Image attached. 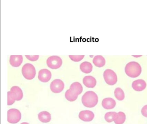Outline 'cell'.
Masks as SVG:
<instances>
[{
  "label": "cell",
  "instance_id": "obj_1",
  "mask_svg": "<svg viewBox=\"0 0 147 124\" xmlns=\"http://www.w3.org/2000/svg\"><path fill=\"white\" fill-rule=\"evenodd\" d=\"M98 101V95L95 92L92 91L86 92L82 98V104L86 107H94L97 105Z\"/></svg>",
  "mask_w": 147,
  "mask_h": 124
},
{
  "label": "cell",
  "instance_id": "obj_2",
  "mask_svg": "<svg viewBox=\"0 0 147 124\" xmlns=\"http://www.w3.org/2000/svg\"><path fill=\"white\" fill-rule=\"evenodd\" d=\"M125 70L127 75L131 78H136L141 74L142 67L137 62L131 61L126 65Z\"/></svg>",
  "mask_w": 147,
  "mask_h": 124
},
{
  "label": "cell",
  "instance_id": "obj_3",
  "mask_svg": "<svg viewBox=\"0 0 147 124\" xmlns=\"http://www.w3.org/2000/svg\"><path fill=\"white\" fill-rule=\"evenodd\" d=\"M23 97V93L21 88L18 86H13L7 93V105H12L15 100H20Z\"/></svg>",
  "mask_w": 147,
  "mask_h": 124
},
{
  "label": "cell",
  "instance_id": "obj_4",
  "mask_svg": "<svg viewBox=\"0 0 147 124\" xmlns=\"http://www.w3.org/2000/svg\"><path fill=\"white\" fill-rule=\"evenodd\" d=\"M22 74L25 78L28 80H32L35 78L36 70L33 65L26 63L23 66L22 70Z\"/></svg>",
  "mask_w": 147,
  "mask_h": 124
},
{
  "label": "cell",
  "instance_id": "obj_5",
  "mask_svg": "<svg viewBox=\"0 0 147 124\" xmlns=\"http://www.w3.org/2000/svg\"><path fill=\"white\" fill-rule=\"evenodd\" d=\"M21 119V113L18 109L11 108L7 112V121L9 123L16 124L19 122Z\"/></svg>",
  "mask_w": 147,
  "mask_h": 124
},
{
  "label": "cell",
  "instance_id": "obj_6",
  "mask_svg": "<svg viewBox=\"0 0 147 124\" xmlns=\"http://www.w3.org/2000/svg\"><path fill=\"white\" fill-rule=\"evenodd\" d=\"M104 78L106 82L109 85H114L117 82V74L113 70L110 69H107L105 71Z\"/></svg>",
  "mask_w": 147,
  "mask_h": 124
},
{
  "label": "cell",
  "instance_id": "obj_7",
  "mask_svg": "<svg viewBox=\"0 0 147 124\" xmlns=\"http://www.w3.org/2000/svg\"><path fill=\"white\" fill-rule=\"evenodd\" d=\"M47 64L49 68L52 69H57L61 66L62 60L58 56H51L47 59Z\"/></svg>",
  "mask_w": 147,
  "mask_h": 124
},
{
  "label": "cell",
  "instance_id": "obj_8",
  "mask_svg": "<svg viewBox=\"0 0 147 124\" xmlns=\"http://www.w3.org/2000/svg\"><path fill=\"white\" fill-rule=\"evenodd\" d=\"M64 87V83L61 79H55L50 84L51 90L55 93H59L61 92L63 90Z\"/></svg>",
  "mask_w": 147,
  "mask_h": 124
},
{
  "label": "cell",
  "instance_id": "obj_9",
  "mask_svg": "<svg viewBox=\"0 0 147 124\" xmlns=\"http://www.w3.org/2000/svg\"><path fill=\"white\" fill-rule=\"evenodd\" d=\"M51 78V72L47 69H42L38 72V79L43 82H47Z\"/></svg>",
  "mask_w": 147,
  "mask_h": 124
},
{
  "label": "cell",
  "instance_id": "obj_10",
  "mask_svg": "<svg viewBox=\"0 0 147 124\" xmlns=\"http://www.w3.org/2000/svg\"><path fill=\"white\" fill-rule=\"evenodd\" d=\"M79 118L84 121H91L94 117V113L89 110H83L81 111L79 115Z\"/></svg>",
  "mask_w": 147,
  "mask_h": 124
},
{
  "label": "cell",
  "instance_id": "obj_11",
  "mask_svg": "<svg viewBox=\"0 0 147 124\" xmlns=\"http://www.w3.org/2000/svg\"><path fill=\"white\" fill-rule=\"evenodd\" d=\"M147 84L146 82L142 79L135 80L132 83V87L134 90L137 91L143 90L146 88Z\"/></svg>",
  "mask_w": 147,
  "mask_h": 124
},
{
  "label": "cell",
  "instance_id": "obj_12",
  "mask_svg": "<svg viewBox=\"0 0 147 124\" xmlns=\"http://www.w3.org/2000/svg\"><path fill=\"white\" fill-rule=\"evenodd\" d=\"M116 102L115 100L112 98H106L102 102V106L106 109H111L116 106Z\"/></svg>",
  "mask_w": 147,
  "mask_h": 124
},
{
  "label": "cell",
  "instance_id": "obj_13",
  "mask_svg": "<svg viewBox=\"0 0 147 124\" xmlns=\"http://www.w3.org/2000/svg\"><path fill=\"white\" fill-rule=\"evenodd\" d=\"M23 61L22 55H11L10 57V63L13 67H18Z\"/></svg>",
  "mask_w": 147,
  "mask_h": 124
},
{
  "label": "cell",
  "instance_id": "obj_14",
  "mask_svg": "<svg viewBox=\"0 0 147 124\" xmlns=\"http://www.w3.org/2000/svg\"><path fill=\"white\" fill-rule=\"evenodd\" d=\"M83 83L84 85L88 88H93L96 86V79L92 76H86L83 79Z\"/></svg>",
  "mask_w": 147,
  "mask_h": 124
},
{
  "label": "cell",
  "instance_id": "obj_15",
  "mask_svg": "<svg viewBox=\"0 0 147 124\" xmlns=\"http://www.w3.org/2000/svg\"><path fill=\"white\" fill-rule=\"evenodd\" d=\"M126 116L125 114L122 112L115 113L113 117V121L116 124H123L125 121Z\"/></svg>",
  "mask_w": 147,
  "mask_h": 124
},
{
  "label": "cell",
  "instance_id": "obj_16",
  "mask_svg": "<svg viewBox=\"0 0 147 124\" xmlns=\"http://www.w3.org/2000/svg\"><path fill=\"white\" fill-rule=\"evenodd\" d=\"M69 89L72 92L75 94L79 95L81 94L83 90L82 85L78 82H75L71 84Z\"/></svg>",
  "mask_w": 147,
  "mask_h": 124
},
{
  "label": "cell",
  "instance_id": "obj_17",
  "mask_svg": "<svg viewBox=\"0 0 147 124\" xmlns=\"http://www.w3.org/2000/svg\"><path fill=\"white\" fill-rule=\"evenodd\" d=\"M38 119L40 121L43 123L49 122L51 120V115L47 111H43L38 115Z\"/></svg>",
  "mask_w": 147,
  "mask_h": 124
},
{
  "label": "cell",
  "instance_id": "obj_18",
  "mask_svg": "<svg viewBox=\"0 0 147 124\" xmlns=\"http://www.w3.org/2000/svg\"><path fill=\"white\" fill-rule=\"evenodd\" d=\"M93 63L95 66L101 67L105 64V59L101 55H97L94 57Z\"/></svg>",
  "mask_w": 147,
  "mask_h": 124
},
{
  "label": "cell",
  "instance_id": "obj_19",
  "mask_svg": "<svg viewBox=\"0 0 147 124\" xmlns=\"http://www.w3.org/2000/svg\"><path fill=\"white\" fill-rule=\"evenodd\" d=\"M92 68L93 66L92 64L87 61L83 62L80 65L81 70L85 73H90L92 70Z\"/></svg>",
  "mask_w": 147,
  "mask_h": 124
},
{
  "label": "cell",
  "instance_id": "obj_20",
  "mask_svg": "<svg viewBox=\"0 0 147 124\" xmlns=\"http://www.w3.org/2000/svg\"><path fill=\"white\" fill-rule=\"evenodd\" d=\"M114 95L115 97L119 100L122 101L125 98V94L123 90L120 88H116L114 90Z\"/></svg>",
  "mask_w": 147,
  "mask_h": 124
},
{
  "label": "cell",
  "instance_id": "obj_21",
  "mask_svg": "<svg viewBox=\"0 0 147 124\" xmlns=\"http://www.w3.org/2000/svg\"><path fill=\"white\" fill-rule=\"evenodd\" d=\"M65 97L70 102L74 101L77 99L78 95L75 94L71 91L70 89L67 90L65 93Z\"/></svg>",
  "mask_w": 147,
  "mask_h": 124
},
{
  "label": "cell",
  "instance_id": "obj_22",
  "mask_svg": "<svg viewBox=\"0 0 147 124\" xmlns=\"http://www.w3.org/2000/svg\"><path fill=\"white\" fill-rule=\"evenodd\" d=\"M116 112H110L106 113L105 115V120L107 122H111L113 121V117Z\"/></svg>",
  "mask_w": 147,
  "mask_h": 124
},
{
  "label": "cell",
  "instance_id": "obj_23",
  "mask_svg": "<svg viewBox=\"0 0 147 124\" xmlns=\"http://www.w3.org/2000/svg\"><path fill=\"white\" fill-rule=\"evenodd\" d=\"M84 55H69L71 60L74 62H79L84 58Z\"/></svg>",
  "mask_w": 147,
  "mask_h": 124
},
{
  "label": "cell",
  "instance_id": "obj_24",
  "mask_svg": "<svg viewBox=\"0 0 147 124\" xmlns=\"http://www.w3.org/2000/svg\"><path fill=\"white\" fill-rule=\"evenodd\" d=\"M26 57L29 60H30V61H34L38 59L39 58V55H33V56L26 55Z\"/></svg>",
  "mask_w": 147,
  "mask_h": 124
},
{
  "label": "cell",
  "instance_id": "obj_25",
  "mask_svg": "<svg viewBox=\"0 0 147 124\" xmlns=\"http://www.w3.org/2000/svg\"><path fill=\"white\" fill-rule=\"evenodd\" d=\"M141 113L144 116L147 118V105L143 107L141 110Z\"/></svg>",
  "mask_w": 147,
  "mask_h": 124
},
{
  "label": "cell",
  "instance_id": "obj_26",
  "mask_svg": "<svg viewBox=\"0 0 147 124\" xmlns=\"http://www.w3.org/2000/svg\"><path fill=\"white\" fill-rule=\"evenodd\" d=\"M21 124H29V123H27V122H23V123H21Z\"/></svg>",
  "mask_w": 147,
  "mask_h": 124
}]
</instances>
